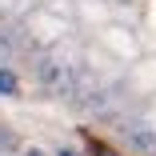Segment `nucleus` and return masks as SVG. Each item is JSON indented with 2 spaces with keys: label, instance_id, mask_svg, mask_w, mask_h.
Listing matches in <instances>:
<instances>
[{
  "label": "nucleus",
  "instance_id": "423d86ee",
  "mask_svg": "<svg viewBox=\"0 0 156 156\" xmlns=\"http://www.w3.org/2000/svg\"><path fill=\"white\" fill-rule=\"evenodd\" d=\"M28 156H44V152H36V148H32V152H28Z\"/></svg>",
  "mask_w": 156,
  "mask_h": 156
},
{
  "label": "nucleus",
  "instance_id": "f03ea898",
  "mask_svg": "<svg viewBox=\"0 0 156 156\" xmlns=\"http://www.w3.org/2000/svg\"><path fill=\"white\" fill-rule=\"evenodd\" d=\"M128 140L140 152H156V132L148 128V124H128Z\"/></svg>",
  "mask_w": 156,
  "mask_h": 156
},
{
  "label": "nucleus",
  "instance_id": "39448f33",
  "mask_svg": "<svg viewBox=\"0 0 156 156\" xmlns=\"http://www.w3.org/2000/svg\"><path fill=\"white\" fill-rule=\"evenodd\" d=\"M60 156H76V152H72V148H64V152H60Z\"/></svg>",
  "mask_w": 156,
  "mask_h": 156
},
{
  "label": "nucleus",
  "instance_id": "f257e3e1",
  "mask_svg": "<svg viewBox=\"0 0 156 156\" xmlns=\"http://www.w3.org/2000/svg\"><path fill=\"white\" fill-rule=\"evenodd\" d=\"M36 80H40L48 92H56V96H72L80 76L64 64V60H40V64H36Z\"/></svg>",
  "mask_w": 156,
  "mask_h": 156
},
{
  "label": "nucleus",
  "instance_id": "20e7f679",
  "mask_svg": "<svg viewBox=\"0 0 156 156\" xmlns=\"http://www.w3.org/2000/svg\"><path fill=\"white\" fill-rule=\"evenodd\" d=\"M0 52H12V40H8L4 32H0Z\"/></svg>",
  "mask_w": 156,
  "mask_h": 156
},
{
  "label": "nucleus",
  "instance_id": "7ed1b4c3",
  "mask_svg": "<svg viewBox=\"0 0 156 156\" xmlns=\"http://www.w3.org/2000/svg\"><path fill=\"white\" fill-rule=\"evenodd\" d=\"M16 88H20V84H16V76L4 68V72H0V92H4V96H16Z\"/></svg>",
  "mask_w": 156,
  "mask_h": 156
}]
</instances>
